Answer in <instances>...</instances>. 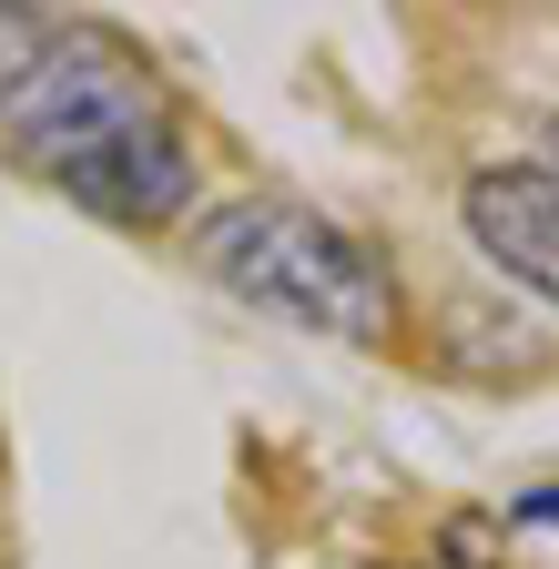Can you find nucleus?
I'll return each instance as SVG.
<instances>
[{
    "label": "nucleus",
    "instance_id": "obj_2",
    "mask_svg": "<svg viewBox=\"0 0 559 569\" xmlns=\"http://www.w3.org/2000/svg\"><path fill=\"white\" fill-rule=\"evenodd\" d=\"M193 274L244 296L254 316H286L306 336L387 346L397 336V274L367 234H346L336 213L296 193H234L193 224Z\"/></svg>",
    "mask_w": 559,
    "mask_h": 569
},
{
    "label": "nucleus",
    "instance_id": "obj_1",
    "mask_svg": "<svg viewBox=\"0 0 559 569\" xmlns=\"http://www.w3.org/2000/svg\"><path fill=\"white\" fill-rule=\"evenodd\" d=\"M11 142L92 213L112 224H173L193 193V142L153 82V61L122 31L92 21H51V41L31 51V71L0 102Z\"/></svg>",
    "mask_w": 559,
    "mask_h": 569
},
{
    "label": "nucleus",
    "instance_id": "obj_4",
    "mask_svg": "<svg viewBox=\"0 0 559 569\" xmlns=\"http://www.w3.org/2000/svg\"><path fill=\"white\" fill-rule=\"evenodd\" d=\"M51 41V21H31V11H0V102H11V82L31 71V51Z\"/></svg>",
    "mask_w": 559,
    "mask_h": 569
},
{
    "label": "nucleus",
    "instance_id": "obj_3",
    "mask_svg": "<svg viewBox=\"0 0 559 569\" xmlns=\"http://www.w3.org/2000/svg\"><path fill=\"white\" fill-rule=\"evenodd\" d=\"M458 213H468L478 254L509 284H529L539 306H559V173L549 163H478Z\"/></svg>",
    "mask_w": 559,
    "mask_h": 569
}]
</instances>
